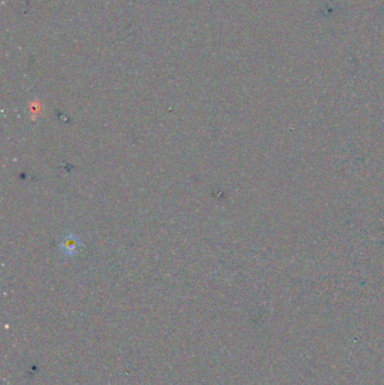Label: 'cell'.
Wrapping results in <instances>:
<instances>
[{"instance_id":"1","label":"cell","mask_w":384,"mask_h":385,"mask_svg":"<svg viewBox=\"0 0 384 385\" xmlns=\"http://www.w3.org/2000/svg\"><path fill=\"white\" fill-rule=\"evenodd\" d=\"M61 248H62V251H64L66 255L74 256L77 254V251L79 249V239L76 236L70 234V236L66 237L64 240L62 241Z\"/></svg>"}]
</instances>
